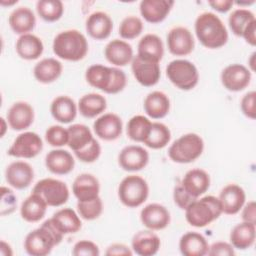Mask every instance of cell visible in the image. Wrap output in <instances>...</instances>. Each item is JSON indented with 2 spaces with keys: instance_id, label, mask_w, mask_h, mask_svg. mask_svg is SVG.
<instances>
[{
  "instance_id": "1",
  "label": "cell",
  "mask_w": 256,
  "mask_h": 256,
  "mask_svg": "<svg viewBox=\"0 0 256 256\" xmlns=\"http://www.w3.org/2000/svg\"><path fill=\"white\" fill-rule=\"evenodd\" d=\"M195 34L200 43L208 49L223 47L228 41V31L222 20L212 12L199 14L194 24Z\"/></svg>"
},
{
  "instance_id": "2",
  "label": "cell",
  "mask_w": 256,
  "mask_h": 256,
  "mask_svg": "<svg viewBox=\"0 0 256 256\" xmlns=\"http://www.w3.org/2000/svg\"><path fill=\"white\" fill-rule=\"evenodd\" d=\"M64 237L52 222L51 218L44 221L40 227L29 232L24 240V249L31 256H46L59 245Z\"/></svg>"
},
{
  "instance_id": "3",
  "label": "cell",
  "mask_w": 256,
  "mask_h": 256,
  "mask_svg": "<svg viewBox=\"0 0 256 256\" xmlns=\"http://www.w3.org/2000/svg\"><path fill=\"white\" fill-rule=\"evenodd\" d=\"M85 79L90 86L107 94H117L127 84V77L123 70L102 64L89 66L85 72Z\"/></svg>"
},
{
  "instance_id": "4",
  "label": "cell",
  "mask_w": 256,
  "mask_h": 256,
  "mask_svg": "<svg viewBox=\"0 0 256 256\" xmlns=\"http://www.w3.org/2000/svg\"><path fill=\"white\" fill-rule=\"evenodd\" d=\"M54 54L66 61H80L88 52V41L83 33L76 29H68L58 33L52 44Z\"/></svg>"
},
{
  "instance_id": "5",
  "label": "cell",
  "mask_w": 256,
  "mask_h": 256,
  "mask_svg": "<svg viewBox=\"0 0 256 256\" xmlns=\"http://www.w3.org/2000/svg\"><path fill=\"white\" fill-rule=\"evenodd\" d=\"M222 209L218 197L207 195L193 201L185 209L186 221L193 227L202 228L218 219Z\"/></svg>"
},
{
  "instance_id": "6",
  "label": "cell",
  "mask_w": 256,
  "mask_h": 256,
  "mask_svg": "<svg viewBox=\"0 0 256 256\" xmlns=\"http://www.w3.org/2000/svg\"><path fill=\"white\" fill-rule=\"evenodd\" d=\"M204 150V141L196 133H187L176 139L168 149L169 158L179 164H187L198 159Z\"/></svg>"
},
{
  "instance_id": "7",
  "label": "cell",
  "mask_w": 256,
  "mask_h": 256,
  "mask_svg": "<svg viewBox=\"0 0 256 256\" xmlns=\"http://www.w3.org/2000/svg\"><path fill=\"white\" fill-rule=\"evenodd\" d=\"M149 196L147 181L139 175H128L124 177L118 186V198L128 208L141 206Z\"/></svg>"
},
{
  "instance_id": "8",
  "label": "cell",
  "mask_w": 256,
  "mask_h": 256,
  "mask_svg": "<svg viewBox=\"0 0 256 256\" xmlns=\"http://www.w3.org/2000/svg\"><path fill=\"white\" fill-rule=\"evenodd\" d=\"M166 76L175 87L185 91L193 89L199 81L197 67L186 59H175L169 62L166 67Z\"/></svg>"
},
{
  "instance_id": "9",
  "label": "cell",
  "mask_w": 256,
  "mask_h": 256,
  "mask_svg": "<svg viewBox=\"0 0 256 256\" xmlns=\"http://www.w3.org/2000/svg\"><path fill=\"white\" fill-rule=\"evenodd\" d=\"M33 193L38 194L48 206L59 207L69 199V189L65 182L54 179L44 178L39 180L33 187Z\"/></svg>"
},
{
  "instance_id": "10",
  "label": "cell",
  "mask_w": 256,
  "mask_h": 256,
  "mask_svg": "<svg viewBox=\"0 0 256 256\" xmlns=\"http://www.w3.org/2000/svg\"><path fill=\"white\" fill-rule=\"evenodd\" d=\"M43 150L41 137L31 131L19 134L9 147L7 154L16 158L31 159L36 157Z\"/></svg>"
},
{
  "instance_id": "11",
  "label": "cell",
  "mask_w": 256,
  "mask_h": 256,
  "mask_svg": "<svg viewBox=\"0 0 256 256\" xmlns=\"http://www.w3.org/2000/svg\"><path fill=\"white\" fill-rule=\"evenodd\" d=\"M251 71L244 65L233 63L226 66L220 75L223 87L231 92L244 90L251 81Z\"/></svg>"
},
{
  "instance_id": "12",
  "label": "cell",
  "mask_w": 256,
  "mask_h": 256,
  "mask_svg": "<svg viewBox=\"0 0 256 256\" xmlns=\"http://www.w3.org/2000/svg\"><path fill=\"white\" fill-rule=\"evenodd\" d=\"M131 70L136 81L145 87L156 85L161 77L159 63L143 59L138 55L131 61Z\"/></svg>"
},
{
  "instance_id": "13",
  "label": "cell",
  "mask_w": 256,
  "mask_h": 256,
  "mask_svg": "<svg viewBox=\"0 0 256 256\" xmlns=\"http://www.w3.org/2000/svg\"><path fill=\"white\" fill-rule=\"evenodd\" d=\"M167 47L174 56H186L194 50L195 40L188 28L176 26L167 34Z\"/></svg>"
},
{
  "instance_id": "14",
  "label": "cell",
  "mask_w": 256,
  "mask_h": 256,
  "mask_svg": "<svg viewBox=\"0 0 256 256\" xmlns=\"http://www.w3.org/2000/svg\"><path fill=\"white\" fill-rule=\"evenodd\" d=\"M148 162V151L139 145L125 146L118 154V164L125 171H140L147 166Z\"/></svg>"
},
{
  "instance_id": "15",
  "label": "cell",
  "mask_w": 256,
  "mask_h": 256,
  "mask_svg": "<svg viewBox=\"0 0 256 256\" xmlns=\"http://www.w3.org/2000/svg\"><path fill=\"white\" fill-rule=\"evenodd\" d=\"M93 130L98 138L104 141H114L122 134L123 122L115 113H104L94 121Z\"/></svg>"
},
{
  "instance_id": "16",
  "label": "cell",
  "mask_w": 256,
  "mask_h": 256,
  "mask_svg": "<svg viewBox=\"0 0 256 256\" xmlns=\"http://www.w3.org/2000/svg\"><path fill=\"white\" fill-rule=\"evenodd\" d=\"M5 179L8 185L15 189H26L34 179V170L25 161H14L6 167Z\"/></svg>"
},
{
  "instance_id": "17",
  "label": "cell",
  "mask_w": 256,
  "mask_h": 256,
  "mask_svg": "<svg viewBox=\"0 0 256 256\" xmlns=\"http://www.w3.org/2000/svg\"><path fill=\"white\" fill-rule=\"evenodd\" d=\"M140 220L147 229L158 231L165 229L170 224L171 216L165 206L159 203H150L142 208Z\"/></svg>"
},
{
  "instance_id": "18",
  "label": "cell",
  "mask_w": 256,
  "mask_h": 256,
  "mask_svg": "<svg viewBox=\"0 0 256 256\" xmlns=\"http://www.w3.org/2000/svg\"><path fill=\"white\" fill-rule=\"evenodd\" d=\"M218 200L221 205L222 213L226 215H235L245 204L246 194L241 186L231 183L222 188Z\"/></svg>"
},
{
  "instance_id": "19",
  "label": "cell",
  "mask_w": 256,
  "mask_h": 256,
  "mask_svg": "<svg viewBox=\"0 0 256 256\" xmlns=\"http://www.w3.org/2000/svg\"><path fill=\"white\" fill-rule=\"evenodd\" d=\"M34 117L33 107L24 101L13 103L6 114L8 125L15 131H22L29 128L34 121Z\"/></svg>"
},
{
  "instance_id": "20",
  "label": "cell",
  "mask_w": 256,
  "mask_h": 256,
  "mask_svg": "<svg viewBox=\"0 0 256 256\" xmlns=\"http://www.w3.org/2000/svg\"><path fill=\"white\" fill-rule=\"evenodd\" d=\"M104 55L106 60L116 67L128 65L134 57L132 46L125 40L120 39L109 41L105 46Z\"/></svg>"
},
{
  "instance_id": "21",
  "label": "cell",
  "mask_w": 256,
  "mask_h": 256,
  "mask_svg": "<svg viewBox=\"0 0 256 256\" xmlns=\"http://www.w3.org/2000/svg\"><path fill=\"white\" fill-rule=\"evenodd\" d=\"M85 28L88 35L93 39L105 40L113 30V21L107 13L95 11L87 17Z\"/></svg>"
},
{
  "instance_id": "22",
  "label": "cell",
  "mask_w": 256,
  "mask_h": 256,
  "mask_svg": "<svg viewBox=\"0 0 256 256\" xmlns=\"http://www.w3.org/2000/svg\"><path fill=\"white\" fill-rule=\"evenodd\" d=\"M160 246L161 241L159 236L150 229L136 232L131 241L133 252L139 256H153L157 254Z\"/></svg>"
},
{
  "instance_id": "23",
  "label": "cell",
  "mask_w": 256,
  "mask_h": 256,
  "mask_svg": "<svg viewBox=\"0 0 256 256\" xmlns=\"http://www.w3.org/2000/svg\"><path fill=\"white\" fill-rule=\"evenodd\" d=\"M174 1L172 0H142L139 5L141 16L149 23L162 22L170 13Z\"/></svg>"
},
{
  "instance_id": "24",
  "label": "cell",
  "mask_w": 256,
  "mask_h": 256,
  "mask_svg": "<svg viewBox=\"0 0 256 256\" xmlns=\"http://www.w3.org/2000/svg\"><path fill=\"white\" fill-rule=\"evenodd\" d=\"M180 183L192 197L197 199L209 189L210 176L205 170L194 168L186 172Z\"/></svg>"
},
{
  "instance_id": "25",
  "label": "cell",
  "mask_w": 256,
  "mask_h": 256,
  "mask_svg": "<svg viewBox=\"0 0 256 256\" xmlns=\"http://www.w3.org/2000/svg\"><path fill=\"white\" fill-rule=\"evenodd\" d=\"M45 166L53 174L66 175L74 169L75 160L67 150L53 149L45 156Z\"/></svg>"
},
{
  "instance_id": "26",
  "label": "cell",
  "mask_w": 256,
  "mask_h": 256,
  "mask_svg": "<svg viewBox=\"0 0 256 256\" xmlns=\"http://www.w3.org/2000/svg\"><path fill=\"white\" fill-rule=\"evenodd\" d=\"M72 192L78 201H87L99 196V180L90 173L79 174L73 181Z\"/></svg>"
},
{
  "instance_id": "27",
  "label": "cell",
  "mask_w": 256,
  "mask_h": 256,
  "mask_svg": "<svg viewBox=\"0 0 256 256\" xmlns=\"http://www.w3.org/2000/svg\"><path fill=\"white\" fill-rule=\"evenodd\" d=\"M8 23L12 31L21 36L30 33L35 28L36 17L29 7L20 6L10 13Z\"/></svg>"
},
{
  "instance_id": "28",
  "label": "cell",
  "mask_w": 256,
  "mask_h": 256,
  "mask_svg": "<svg viewBox=\"0 0 256 256\" xmlns=\"http://www.w3.org/2000/svg\"><path fill=\"white\" fill-rule=\"evenodd\" d=\"M50 112L56 121L62 124H68L76 118L78 106L71 97L60 95L51 102Z\"/></svg>"
},
{
  "instance_id": "29",
  "label": "cell",
  "mask_w": 256,
  "mask_h": 256,
  "mask_svg": "<svg viewBox=\"0 0 256 256\" xmlns=\"http://www.w3.org/2000/svg\"><path fill=\"white\" fill-rule=\"evenodd\" d=\"M137 55L143 59L159 63L164 55L162 39L156 34H145L138 42Z\"/></svg>"
},
{
  "instance_id": "30",
  "label": "cell",
  "mask_w": 256,
  "mask_h": 256,
  "mask_svg": "<svg viewBox=\"0 0 256 256\" xmlns=\"http://www.w3.org/2000/svg\"><path fill=\"white\" fill-rule=\"evenodd\" d=\"M145 113L152 119H162L170 111V99L162 91H152L143 102Z\"/></svg>"
},
{
  "instance_id": "31",
  "label": "cell",
  "mask_w": 256,
  "mask_h": 256,
  "mask_svg": "<svg viewBox=\"0 0 256 256\" xmlns=\"http://www.w3.org/2000/svg\"><path fill=\"white\" fill-rule=\"evenodd\" d=\"M208 249L206 238L198 232H186L179 240V250L184 256H204L208 253Z\"/></svg>"
},
{
  "instance_id": "32",
  "label": "cell",
  "mask_w": 256,
  "mask_h": 256,
  "mask_svg": "<svg viewBox=\"0 0 256 256\" xmlns=\"http://www.w3.org/2000/svg\"><path fill=\"white\" fill-rule=\"evenodd\" d=\"M63 65L56 58H44L37 62L33 68L35 79L42 84H50L56 81L62 74Z\"/></svg>"
},
{
  "instance_id": "33",
  "label": "cell",
  "mask_w": 256,
  "mask_h": 256,
  "mask_svg": "<svg viewBox=\"0 0 256 256\" xmlns=\"http://www.w3.org/2000/svg\"><path fill=\"white\" fill-rule=\"evenodd\" d=\"M15 50L18 56L24 60H36L42 55L44 45L38 36L28 33L17 39Z\"/></svg>"
},
{
  "instance_id": "34",
  "label": "cell",
  "mask_w": 256,
  "mask_h": 256,
  "mask_svg": "<svg viewBox=\"0 0 256 256\" xmlns=\"http://www.w3.org/2000/svg\"><path fill=\"white\" fill-rule=\"evenodd\" d=\"M229 239L234 249L246 250L252 247L256 239V224L242 221L232 228Z\"/></svg>"
},
{
  "instance_id": "35",
  "label": "cell",
  "mask_w": 256,
  "mask_h": 256,
  "mask_svg": "<svg viewBox=\"0 0 256 256\" xmlns=\"http://www.w3.org/2000/svg\"><path fill=\"white\" fill-rule=\"evenodd\" d=\"M48 205L36 193H31L21 204V218L29 223H36L44 218Z\"/></svg>"
},
{
  "instance_id": "36",
  "label": "cell",
  "mask_w": 256,
  "mask_h": 256,
  "mask_svg": "<svg viewBox=\"0 0 256 256\" xmlns=\"http://www.w3.org/2000/svg\"><path fill=\"white\" fill-rule=\"evenodd\" d=\"M81 217L72 208H62L56 211L51 217L57 229L64 235L74 234L82 227Z\"/></svg>"
},
{
  "instance_id": "37",
  "label": "cell",
  "mask_w": 256,
  "mask_h": 256,
  "mask_svg": "<svg viewBox=\"0 0 256 256\" xmlns=\"http://www.w3.org/2000/svg\"><path fill=\"white\" fill-rule=\"evenodd\" d=\"M78 111L85 118H95L101 115L107 108L106 98L98 93L83 95L78 102Z\"/></svg>"
},
{
  "instance_id": "38",
  "label": "cell",
  "mask_w": 256,
  "mask_h": 256,
  "mask_svg": "<svg viewBox=\"0 0 256 256\" xmlns=\"http://www.w3.org/2000/svg\"><path fill=\"white\" fill-rule=\"evenodd\" d=\"M68 130V146L75 153L84 149L93 139V134L84 124H72Z\"/></svg>"
},
{
  "instance_id": "39",
  "label": "cell",
  "mask_w": 256,
  "mask_h": 256,
  "mask_svg": "<svg viewBox=\"0 0 256 256\" xmlns=\"http://www.w3.org/2000/svg\"><path fill=\"white\" fill-rule=\"evenodd\" d=\"M171 140L170 129L161 122H152L150 131L143 144L151 149H162Z\"/></svg>"
},
{
  "instance_id": "40",
  "label": "cell",
  "mask_w": 256,
  "mask_h": 256,
  "mask_svg": "<svg viewBox=\"0 0 256 256\" xmlns=\"http://www.w3.org/2000/svg\"><path fill=\"white\" fill-rule=\"evenodd\" d=\"M253 22H256L254 13L245 8H237L233 10L228 18L229 27L232 33L238 37H242L244 31Z\"/></svg>"
},
{
  "instance_id": "41",
  "label": "cell",
  "mask_w": 256,
  "mask_h": 256,
  "mask_svg": "<svg viewBox=\"0 0 256 256\" xmlns=\"http://www.w3.org/2000/svg\"><path fill=\"white\" fill-rule=\"evenodd\" d=\"M152 122L149 118L143 115H135L127 123L126 126V133L127 136L135 141V142H142L146 139L149 134Z\"/></svg>"
},
{
  "instance_id": "42",
  "label": "cell",
  "mask_w": 256,
  "mask_h": 256,
  "mask_svg": "<svg viewBox=\"0 0 256 256\" xmlns=\"http://www.w3.org/2000/svg\"><path fill=\"white\" fill-rule=\"evenodd\" d=\"M36 11L44 21L55 22L62 17L64 5L60 0H39L36 3Z\"/></svg>"
},
{
  "instance_id": "43",
  "label": "cell",
  "mask_w": 256,
  "mask_h": 256,
  "mask_svg": "<svg viewBox=\"0 0 256 256\" xmlns=\"http://www.w3.org/2000/svg\"><path fill=\"white\" fill-rule=\"evenodd\" d=\"M102 212H103V202L99 196L91 200L77 202V213L84 220H87V221L95 220L99 218Z\"/></svg>"
},
{
  "instance_id": "44",
  "label": "cell",
  "mask_w": 256,
  "mask_h": 256,
  "mask_svg": "<svg viewBox=\"0 0 256 256\" xmlns=\"http://www.w3.org/2000/svg\"><path fill=\"white\" fill-rule=\"evenodd\" d=\"M143 28V22L139 17L129 15L121 21L119 25V35L122 39L132 40L142 33Z\"/></svg>"
},
{
  "instance_id": "45",
  "label": "cell",
  "mask_w": 256,
  "mask_h": 256,
  "mask_svg": "<svg viewBox=\"0 0 256 256\" xmlns=\"http://www.w3.org/2000/svg\"><path fill=\"white\" fill-rule=\"evenodd\" d=\"M45 140L52 147L68 144V130L61 125H52L45 132Z\"/></svg>"
},
{
  "instance_id": "46",
  "label": "cell",
  "mask_w": 256,
  "mask_h": 256,
  "mask_svg": "<svg viewBox=\"0 0 256 256\" xmlns=\"http://www.w3.org/2000/svg\"><path fill=\"white\" fill-rule=\"evenodd\" d=\"M17 207V196L12 189L2 186L1 187V205L0 214L1 216L10 215L15 211Z\"/></svg>"
},
{
  "instance_id": "47",
  "label": "cell",
  "mask_w": 256,
  "mask_h": 256,
  "mask_svg": "<svg viewBox=\"0 0 256 256\" xmlns=\"http://www.w3.org/2000/svg\"><path fill=\"white\" fill-rule=\"evenodd\" d=\"M74 154L81 162L93 163L100 157L101 146L99 142L94 138L84 149L75 152Z\"/></svg>"
},
{
  "instance_id": "48",
  "label": "cell",
  "mask_w": 256,
  "mask_h": 256,
  "mask_svg": "<svg viewBox=\"0 0 256 256\" xmlns=\"http://www.w3.org/2000/svg\"><path fill=\"white\" fill-rule=\"evenodd\" d=\"M72 254L74 256H98L100 250L93 241L80 240L74 244Z\"/></svg>"
},
{
  "instance_id": "49",
  "label": "cell",
  "mask_w": 256,
  "mask_h": 256,
  "mask_svg": "<svg viewBox=\"0 0 256 256\" xmlns=\"http://www.w3.org/2000/svg\"><path fill=\"white\" fill-rule=\"evenodd\" d=\"M173 199L175 204L182 210H185L193 201L196 200V198L192 197L181 185V183L177 184L174 187L173 191ZM198 199V198H197Z\"/></svg>"
},
{
  "instance_id": "50",
  "label": "cell",
  "mask_w": 256,
  "mask_h": 256,
  "mask_svg": "<svg viewBox=\"0 0 256 256\" xmlns=\"http://www.w3.org/2000/svg\"><path fill=\"white\" fill-rule=\"evenodd\" d=\"M255 98H256V92L255 91H249L247 92L240 101V108L242 113L250 118L255 119L256 111H255Z\"/></svg>"
},
{
  "instance_id": "51",
  "label": "cell",
  "mask_w": 256,
  "mask_h": 256,
  "mask_svg": "<svg viewBox=\"0 0 256 256\" xmlns=\"http://www.w3.org/2000/svg\"><path fill=\"white\" fill-rule=\"evenodd\" d=\"M207 254L210 256H233L235 255V251L231 243L217 241L209 246Z\"/></svg>"
},
{
  "instance_id": "52",
  "label": "cell",
  "mask_w": 256,
  "mask_h": 256,
  "mask_svg": "<svg viewBox=\"0 0 256 256\" xmlns=\"http://www.w3.org/2000/svg\"><path fill=\"white\" fill-rule=\"evenodd\" d=\"M105 254L107 256H131L133 254V250L123 243H113L107 247Z\"/></svg>"
},
{
  "instance_id": "53",
  "label": "cell",
  "mask_w": 256,
  "mask_h": 256,
  "mask_svg": "<svg viewBox=\"0 0 256 256\" xmlns=\"http://www.w3.org/2000/svg\"><path fill=\"white\" fill-rule=\"evenodd\" d=\"M241 218L244 222L256 224V204L254 201H249L242 207Z\"/></svg>"
},
{
  "instance_id": "54",
  "label": "cell",
  "mask_w": 256,
  "mask_h": 256,
  "mask_svg": "<svg viewBox=\"0 0 256 256\" xmlns=\"http://www.w3.org/2000/svg\"><path fill=\"white\" fill-rule=\"evenodd\" d=\"M208 4L214 10L220 13H226L232 8V6L234 5V2L231 0H212V1H209Z\"/></svg>"
},
{
  "instance_id": "55",
  "label": "cell",
  "mask_w": 256,
  "mask_h": 256,
  "mask_svg": "<svg viewBox=\"0 0 256 256\" xmlns=\"http://www.w3.org/2000/svg\"><path fill=\"white\" fill-rule=\"evenodd\" d=\"M242 38H244V40L251 46L256 45V22H253L247 27L242 35Z\"/></svg>"
},
{
  "instance_id": "56",
  "label": "cell",
  "mask_w": 256,
  "mask_h": 256,
  "mask_svg": "<svg viewBox=\"0 0 256 256\" xmlns=\"http://www.w3.org/2000/svg\"><path fill=\"white\" fill-rule=\"evenodd\" d=\"M0 253L3 256H12L13 255L11 246L4 240H1V242H0Z\"/></svg>"
},
{
  "instance_id": "57",
  "label": "cell",
  "mask_w": 256,
  "mask_h": 256,
  "mask_svg": "<svg viewBox=\"0 0 256 256\" xmlns=\"http://www.w3.org/2000/svg\"><path fill=\"white\" fill-rule=\"evenodd\" d=\"M0 120H1V133H0V136L3 137V136L5 135V133H6L8 122H7V120H5L3 117H1Z\"/></svg>"
},
{
  "instance_id": "58",
  "label": "cell",
  "mask_w": 256,
  "mask_h": 256,
  "mask_svg": "<svg viewBox=\"0 0 256 256\" xmlns=\"http://www.w3.org/2000/svg\"><path fill=\"white\" fill-rule=\"evenodd\" d=\"M255 55H256V53L255 52H253L252 54H251V56H250V59L248 60V63H249V66H250V71L251 72H253L254 70H255V68H254V64H255Z\"/></svg>"
},
{
  "instance_id": "59",
  "label": "cell",
  "mask_w": 256,
  "mask_h": 256,
  "mask_svg": "<svg viewBox=\"0 0 256 256\" xmlns=\"http://www.w3.org/2000/svg\"><path fill=\"white\" fill-rule=\"evenodd\" d=\"M18 1L17 0H13V1H8V2H6V1H4V0H2L1 2H0V4L2 5V6H11V5H14V4H16Z\"/></svg>"
},
{
  "instance_id": "60",
  "label": "cell",
  "mask_w": 256,
  "mask_h": 256,
  "mask_svg": "<svg viewBox=\"0 0 256 256\" xmlns=\"http://www.w3.org/2000/svg\"><path fill=\"white\" fill-rule=\"evenodd\" d=\"M254 1H251V2H236L237 5H240V6H243V5H251L253 4Z\"/></svg>"
}]
</instances>
